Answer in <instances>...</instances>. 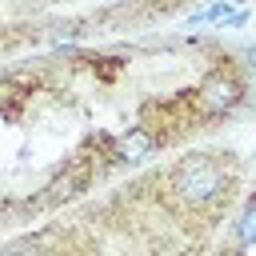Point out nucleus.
Wrapping results in <instances>:
<instances>
[{
	"label": "nucleus",
	"instance_id": "f257e3e1",
	"mask_svg": "<svg viewBox=\"0 0 256 256\" xmlns=\"http://www.w3.org/2000/svg\"><path fill=\"white\" fill-rule=\"evenodd\" d=\"M172 192H176L184 204H192V208L212 204V200L224 192V172H220L208 156H192V160H184V164L176 168Z\"/></svg>",
	"mask_w": 256,
	"mask_h": 256
},
{
	"label": "nucleus",
	"instance_id": "f03ea898",
	"mask_svg": "<svg viewBox=\"0 0 256 256\" xmlns=\"http://www.w3.org/2000/svg\"><path fill=\"white\" fill-rule=\"evenodd\" d=\"M200 104L208 112H232L240 104V84L232 76H212L204 88H200Z\"/></svg>",
	"mask_w": 256,
	"mask_h": 256
},
{
	"label": "nucleus",
	"instance_id": "7ed1b4c3",
	"mask_svg": "<svg viewBox=\"0 0 256 256\" xmlns=\"http://www.w3.org/2000/svg\"><path fill=\"white\" fill-rule=\"evenodd\" d=\"M152 152H156V136L144 132V128H128V132L116 140V160H120V164H144Z\"/></svg>",
	"mask_w": 256,
	"mask_h": 256
},
{
	"label": "nucleus",
	"instance_id": "20e7f679",
	"mask_svg": "<svg viewBox=\"0 0 256 256\" xmlns=\"http://www.w3.org/2000/svg\"><path fill=\"white\" fill-rule=\"evenodd\" d=\"M80 188H84V168H68L64 176H56V180L48 184V196H44V204H60V200H72Z\"/></svg>",
	"mask_w": 256,
	"mask_h": 256
},
{
	"label": "nucleus",
	"instance_id": "39448f33",
	"mask_svg": "<svg viewBox=\"0 0 256 256\" xmlns=\"http://www.w3.org/2000/svg\"><path fill=\"white\" fill-rule=\"evenodd\" d=\"M236 236H240V244H244V248H252V244H256V204H248V208H244Z\"/></svg>",
	"mask_w": 256,
	"mask_h": 256
},
{
	"label": "nucleus",
	"instance_id": "423d86ee",
	"mask_svg": "<svg viewBox=\"0 0 256 256\" xmlns=\"http://www.w3.org/2000/svg\"><path fill=\"white\" fill-rule=\"evenodd\" d=\"M8 256H40L36 248H16V252H8Z\"/></svg>",
	"mask_w": 256,
	"mask_h": 256
}]
</instances>
